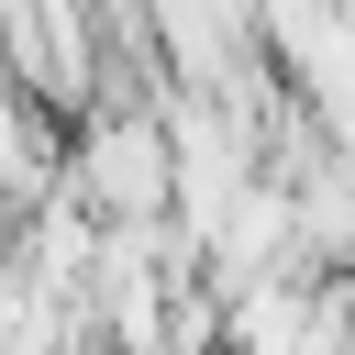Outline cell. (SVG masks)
Masks as SVG:
<instances>
[{
    "label": "cell",
    "instance_id": "cell-1",
    "mask_svg": "<svg viewBox=\"0 0 355 355\" xmlns=\"http://www.w3.org/2000/svg\"><path fill=\"white\" fill-rule=\"evenodd\" d=\"M67 200H89L111 233L122 222H166L178 200V111H100L67 155Z\"/></svg>",
    "mask_w": 355,
    "mask_h": 355
}]
</instances>
